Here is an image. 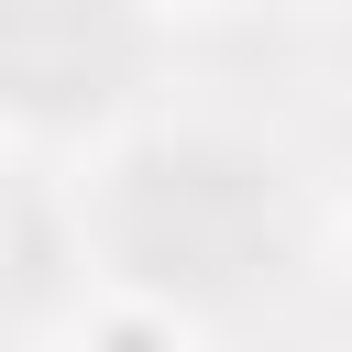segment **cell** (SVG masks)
Listing matches in <instances>:
<instances>
[{
    "label": "cell",
    "instance_id": "obj_1",
    "mask_svg": "<svg viewBox=\"0 0 352 352\" xmlns=\"http://www.w3.org/2000/svg\"><path fill=\"white\" fill-rule=\"evenodd\" d=\"M99 352H176V330H154V319H110Z\"/></svg>",
    "mask_w": 352,
    "mask_h": 352
}]
</instances>
